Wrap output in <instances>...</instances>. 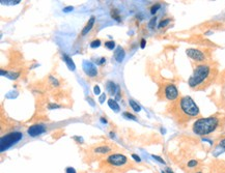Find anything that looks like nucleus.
Returning <instances> with one entry per match:
<instances>
[{"mask_svg": "<svg viewBox=\"0 0 225 173\" xmlns=\"http://www.w3.org/2000/svg\"><path fill=\"white\" fill-rule=\"evenodd\" d=\"M216 76V70L209 64H199L194 68L188 84L193 89H202L211 84Z\"/></svg>", "mask_w": 225, "mask_h": 173, "instance_id": "nucleus-1", "label": "nucleus"}, {"mask_svg": "<svg viewBox=\"0 0 225 173\" xmlns=\"http://www.w3.org/2000/svg\"><path fill=\"white\" fill-rule=\"evenodd\" d=\"M199 108L190 96H183L177 100L172 108V114L180 121H188L199 115Z\"/></svg>", "mask_w": 225, "mask_h": 173, "instance_id": "nucleus-2", "label": "nucleus"}, {"mask_svg": "<svg viewBox=\"0 0 225 173\" xmlns=\"http://www.w3.org/2000/svg\"><path fill=\"white\" fill-rule=\"evenodd\" d=\"M220 119L216 116H209L207 118H200L193 124V132L198 136H205L215 132L218 129Z\"/></svg>", "mask_w": 225, "mask_h": 173, "instance_id": "nucleus-3", "label": "nucleus"}, {"mask_svg": "<svg viewBox=\"0 0 225 173\" xmlns=\"http://www.w3.org/2000/svg\"><path fill=\"white\" fill-rule=\"evenodd\" d=\"M23 138V134L21 132H11L1 137L0 139V151L3 153L4 150L8 149L11 146L18 143Z\"/></svg>", "mask_w": 225, "mask_h": 173, "instance_id": "nucleus-4", "label": "nucleus"}, {"mask_svg": "<svg viewBox=\"0 0 225 173\" xmlns=\"http://www.w3.org/2000/svg\"><path fill=\"white\" fill-rule=\"evenodd\" d=\"M160 94L163 96L164 98L171 101V102H174L178 98V90H177L176 86L172 83L164 84L160 89Z\"/></svg>", "mask_w": 225, "mask_h": 173, "instance_id": "nucleus-5", "label": "nucleus"}, {"mask_svg": "<svg viewBox=\"0 0 225 173\" xmlns=\"http://www.w3.org/2000/svg\"><path fill=\"white\" fill-rule=\"evenodd\" d=\"M129 160L126 155H121V153H115V155H111L108 157L107 163L111 166L115 167H123L126 164H128Z\"/></svg>", "mask_w": 225, "mask_h": 173, "instance_id": "nucleus-6", "label": "nucleus"}, {"mask_svg": "<svg viewBox=\"0 0 225 173\" xmlns=\"http://www.w3.org/2000/svg\"><path fill=\"white\" fill-rule=\"evenodd\" d=\"M187 55H188L191 59L195 60V61H205V55L202 51L198 50V49H187L186 51Z\"/></svg>", "mask_w": 225, "mask_h": 173, "instance_id": "nucleus-7", "label": "nucleus"}, {"mask_svg": "<svg viewBox=\"0 0 225 173\" xmlns=\"http://www.w3.org/2000/svg\"><path fill=\"white\" fill-rule=\"evenodd\" d=\"M46 132V129L43 124H33L31 127H29L27 130V133L29 136L31 137H37L39 135L44 134Z\"/></svg>", "mask_w": 225, "mask_h": 173, "instance_id": "nucleus-8", "label": "nucleus"}, {"mask_svg": "<svg viewBox=\"0 0 225 173\" xmlns=\"http://www.w3.org/2000/svg\"><path fill=\"white\" fill-rule=\"evenodd\" d=\"M83 70H84L85 74L88 75L89 77H96L98 75V70H97L96 65L90 61L83 62Z\"/></svg>", "mask_w": 225, "mask_h": 173, "instance_id": "nucleus-9", "label": "nucleus"}, {"mask_svg": "<svg viewBox=\"0 0 225 173\" xmlns=\"http://www.w3.org/2000/svg\"><path fill=\"white\" fill-rule=\"evenodd\" d=\"M106 88H107L108 92H109L110 94L115 96L116 100H119V98H121V96H119V94H121V92H119V87H118L115 83H113L112 81H108L107 84H106Z\"/></svg>", "mask_w": 225, "mask_h": 173, "instance_id": "nucleus-10", "label": "nucleus"}, {"mask_svg": "<svg viewBox=\"0 0 225 173\" xmlns=\"http://www.w3.org/2000/svg\"><path fill=\"white\" fill-rule=\"evenodd\" d=\"M95 21H96V18H95V16H91L90 19L88 20V22H87V24L85 25V27L83 28V30H82V32H81L82 37H83V35H85V34H87L91 29H92L93 25H95Z\"/></svg>", "mask_w": 225, "mask_h": 173, "instance_id": "nucleus-11", "label": "nucleus"}, {"mask_svg": "<svg viewBox=\"0 0 225 173\" xmlns=\"http://www.w3.org/2000/svg\"><path fill=\"white\" fill-rule=\"evenodd\" d=\"M125 56H126L125 50H123L121 47H117L115 52H114V58H115L116 61L121 62L123 60V58H125Z\"/></svg>", "mask_w": 225, "mask_h": 173, "instance_id": "nucleus-12", "label": "nucleus"}, {"mask_svg": "<svg viewBox=\"0 0 225 173\" xmlns=\"http://www.w3.org/2000/svg\"><path fill=\"white\" fill-rule=\"evenodd\" d=\"M62 57H63L64 62H66V64L68 65V68H70L71 71H75V70H76V65H75V63H74L73 59H72V58H71L68 55H66V53H63V54H62Z\"/></svg>", "mask_w": 225, "mask_h": 173, "instance_id": "nucleus-13", "label": "nucleus"}, {"mask_svg": "<svg viewBox=\"0 0 225 173\" xmlns=\"http://www.w3.org/2000/svg\"><path fill=\"white\" fill-rule=\"evenodd\" d=\"M110 151H111V147L108 145L99 146V147H96L93 149V153H101V155H105V153H108Z\"/></svg>", "mask_w": 225, "mask_h": 173, "instance_id": "nucleus-14", "label": "nucleus"}, {"mask_svg": "<svg viewBox=\"0 0 225 173\" xmlns=\"http://www.w3.org/2000/svg\"><path fill=\"white\" fill-rule=\"evenodd\" d=\"M108 106H109V107L111 108L113 111H115V112H118L119 110H121V108H119V105H118L117 103H116V101L113 100V98H110V100H108Z\"/></svg>", "mask_w": 225, "mask_h": 173, "instance_id": "nucleus-15", "label": "nucleus"}, {"mask_svg": "<svg viewBox=\"0 0 225 173\" xmlns=\"http://www.w3.org/2000/svg\"><path fill=\"white\" fill-rule=\"evenodd\" d=\"M129 104H130V106L132 107V109L134 110L135 112H139V111H141V107L138 105V103H136V102H135V101L130 100V101H129Z\"/></svg>", "mask_w": 225, "mask_h": 173, "instance_id": "nucleus-16", "label": "nucleus"}, {"mask_svg": "<svg viewBox=\"0 0 225 173\" xmlns=\"http://www.w3.org/2000/svg\"><path fill=\"white\" fill-rule=\"evenodd\" d=\"M105 47L107 49H109V50H113L114 47H115V43H114L113 41H106V43H105Z\"/></svg>", "mask_w": 225, "mask_h": 173, "instance_id": "nucleus-17", "label": "nucleus"}, {"mask_svg": "<svg viewBox=\"0 0 225 173\" xmlns=\"http://www.w3.org/2000/svg\"><path fill=\"white\" fill-rule=\"evenodd\" d=\"M160 7H161V5H160L159 3H157V4H154L152 7H150V13H152V15H155L156 13H157V11L160 9Z\"/></svg>", "mask_w": 225, "mask_h": 173, "instance_id": "nucleus-18", "label": "nucleus"}, {"mask_svg": "<svg viewBox=\"0 0 225 173\" xmlns=\"http://www.w3.org/2000/svg\"><path fill=\"white\" fill-rule=\"evenodd\" d=\"M170 22V19H165V20H162L161 22H160V24L158 25V27L159 28H163L165 27V26L168 25V23Z\"/></svg>", "mask_w": 225, "mask_h": 173, "instance_id": "nucleus-19", "label": "nucleus"}, {"mask_svg": "<svg viewBox=\"0 0 225 173\" xmlns=\"http://www.w3.org/2000/svg\"><path fill=\"white\" fill-rule=\"evenodd\" d=\"M111 17L113 19H115L116 21H118V22H121V17H119V15H118V13L116 11H111Z\"/></svg>", "mask_w": 225, "mask_h": 173, "instance_id": "nucleus-20", "label": "nucleus"}, {"mask_svg": "<svg viewBox=\"0 0 225 173\" xmlns=\"http://www.w3.org/2000/svg\"><path fill=\"white\" fill-rule=\"evenodd\" d=\"M101 46V41L100 39H96V41H93L90 43V47L91 48H98Z\"/></svg>", "mask_w": 225, "mask_h": 173, "instance_id": "nucleus-21", "label": "nucleus"}, {"mask_svg": "<svg viewBox=\"0 0 225 173\" xmlns=\"http://www.w3.org/2000/svg\"><path fill=\"white\" fill-rule=\"evenodd\" d=\"M156 22H157V18H152V20L150 21V23H148V27L150 28V29H152V28H155V25H156Z\"/></svg>", "mask_w": 225, "mask_h": 173, "instance_id": "nucleus-22", "label": "nucleus"}, {"mask_svg": "<svg viewBox=\"0 0 225 173\" xmlns=\"http://www.w3.org/2000/svg\"><path fill=\"white\" fill-rule=\"evenodd\" d=\"M123 116L125 117H127V118H131V119H134V120H136V116H134L133 114H131V113H129V112H125L123 113Z\"/></svg>", "mask_w": 225, "mask_h": 173, "instance_id": "nucleus-23", "label": "nucleus"}, {"mask_svg": "<svg viewBox=\"0 0 225 173\" xmlns=\"http://www.w3.org/2000/svg\"><path fill=\"white\" fill-rule=\"evenodd\" d=\"M219 147L221 148V149H223V150H225V138L224 139H222L220 142H219Z\"/></svg>", "mask_w": 225, "mask_h": 173, "instance_id": "nucleus-24", "label": "nucleus"}, {"mask_svg": "<svg viewBox=\"0 0 225 173\" xmlns=\"http://www.w3.org/2000/svg\"><path fill=\"white\" fill-rule=\"evenodd\" d=\"M196 165H197V161H195V160H192L188 163V167H195Z\"/></svg>", "mask_w": 225, "mask_h": 173, "instance_id": "nucleus-25", "label": "nucleus"}, {"mask_svg": "<svg viewBox=\"0 0 225 173\" xmlns=\"http://www.w3.org/2000/svg\"><path fill=\"white\" fill-rule=\"evenodd\" d=\"M152 158H154L155 160H157V161H159V162L162 163V164H165V162H164V160L162 159V158L158 157V155H152Z\"/></svg>", "mask_w": 225, "mask_h": 173, "instance_id": "nucleus-26", "label": "nucleus"}, {"mask_svg": "<svg viewBox=\"0 0 225 173\" xmlns=\"http://www.w3.org/2000/svg\"><path fill=\"white\" fill-rule=\"evenodd\" d=\"M105 100H106V94H101V96H100V98H99V102H100L101 104H103V103L105 102Z\"/></svg>", "mask_w": 225, "mask_h": 173, "instance_id": "nucleus-27", "label": "nucleus"}, {"mask_svg": "<svg viewBox=\"0 0 225 173\" xmlns=\"http://www.w3.org/2000/svg\"><path fill=\"white\" fill-rule=\"evenodd\" d=\"M93 92L96 94H101V89H100V87L98 86V85H96L95 86V88H93Z\"/></svg>", "mask_w": 225, "mask_h": 173, "instance_id": "nucleus-28", "label": "nucleus"}, {"mask_svg": "<svg viewBox=\"0 0 225 173\" xmlns=\"http://www.w3.org/2000/svg\"><path fill=\"white\" fill-rule=\"evenodd\" d=\"M48 108L49 109H55V108H60V106L56 105V104H49Z\"/></svg>", "mask_w": 225, "mask_h": 173, "instance_id": "nucleus-29", "label": "nucleus"}, {"mask_svg": "<svg viewBox=\"0 0 225 173\" xmlns=\"http://www.w3.org/2000/svg\"><path fill=\"white\" fill-rule=\"evenodd\" d=\"M66 173H76V171H75V169L72 168V167H68V168H66Z\"/></svg>", "mask_w": 225, "mask_h": 173, "instance_id": "nucleus-30", "label": "nucleus"}, {"mask_svg": "<svg viewBox=\"0 0 225 173\" xmlns=\"http://www.w3.org/2000/svg\"><path fill=\"white\" fill-rule=\"evenodd\" d=\"M73 11V6H68V7H64L63 8V11L64 13H68V11Z\"/></svg>", "mask_w": 225, "mask_h": 173, "instance_id": "nucleus-31", "label": "nucleus"}, {"mask_svg": "<svg viewBox=\"0 0 225 173\" xmlns=\"http://www.w3.org/2000/svg\"><path fill=\"white\" fill-rule=\"evenodd\" d=\"M132 158L135 160V161H136V162H140V161H141V159L137 155H132Z\"/></svg>", "mask_w": 225, "mask_h": 173, "instance_id": "nucleus-32", "label": "nucleus"}, {"mask_svg": "<svg viewBox=\"0 0 225 173\" xmlns=\"http://www.w3.org/2000/svg\"><path fill=\"white\" fill-rule=\"evenodd\" d=\"M145 44H146L145 39H141V43H140V47H141V48L143 49L144 47H145Z\"/></svg>", "mask_w": 225, "mask_h": 173, "instance_id": "nucleus-33", "label": "nucleus"}, {"mask_svg": "<svg viewBox=\"0 0 225 173\" xmlns=\"http://www.w3.org/2000/svg\"><path fill=\"white\" fill-rule=\"evenodd\" d=\"M86 100L88 101V102H89V104H90V105L92 106V107H93V106H95V102H93V100H92V98H86Z\"/></svg>", "mask_w": 225, "mask_h": 173, "instance_id": "nucleus-34", "label": "nucleus"}, {"mask_svg": "<svg viewBox=\"0 0 225 173\" xmlns=\"http://www.w3.org/2000/svg\"><path fill=\"white\" fill-rule=\"evenodd\" d=\"M105 61H106V59H105L104 57H103V58H101V59H100V61L98 62V64H103Z\"/></svg>", "mask_w": 225, "mask_h": 173, "instance_id": "nucleus-35", "label": "nucleus"}, {"mask_svg": "<svg viewBox=\"0 0 225 173\" xmlns=\"http://www.w3.org/2000/svg\"><path fill=\"white\" fill-rule=\"evenodd\" d=\"M101 119H102V122H105V123H107V120H106V119H105V118H104V117H102V118H101Z\"/></svg>", "mask_w": 225, "mask_h": 173, "instance_id": "nucleus-36", "label": "nucleus"}, {"mask_svg": "<svg viewBox=\"0 0 225 173\" xmlns=\"http://www.w3.org/2000/svg\"><path fill=\"white\" fill-rule=\"evenodd\" d=\"M166 173H173V172H172V171H171V170H170V169H169V168H167V170H166Z\"/></svg>", "mask_w": 225, "mask_h": 173, "instance_id": "nucleus-37", "label": "nucleus"}, {"mask_svg": "<svg viewBox=\"0 0 225 173\" xmlns=\"http://www.w3.org/2000/svg\"><path fill=\"white\" fill-rule=\"evenodd\" d=\"M162 173H166V172H165V171H162Z\"/></svg>", "mask_w": 225, "mask_h": 173, "instance_id": "nucleus-38", "label": "nucleus"}, {"mask_svg": "<svg viewBox=\"0 0 225 173\" xmlns=\"http://www.w3.org/2000/svg\"><path fill=\"white\" fill-rule=\"evenodd\" d=\"M198 173H201V172H198Z\"/></svg>", "mask_w": 225, "mask_h": 173, "instance_id": "nucleus-39", "label": "nucleus"}]
</instances>
